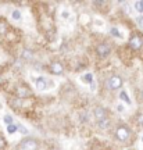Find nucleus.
<instances>
[{"instance_id":"nucleus-1","label":"nucleus","mask_w":143,"mask_h":150,"mask_svg":"<svg viewBox=\"0 0 143 150\" xmlns=\"http://www.w3.org/2000/svg\"><path fill=\"white\" fill-rule=\"evenodd\" d=\"M39 147V143H38L36 139L33 138H25L20 142V146H18V150H38Z\"/></svg>"},{"instance_id":"nucleus-2","label":"nucleus","mask_w":143,"mask_h":150,"mask_svg":"<svg viewBox=\"0 0 143 150\" xmlns=\"http://www.w3.org/2000/svg\"><path fill=\"white\" fill-rule=\"evenodd\" d=\"M122 86V78L118 76V75H114L110 79L107 81V88L111 89V91H115V89H120Z\"/></svg>"},{"instance_id":"nucleus-3","label":"nucleus","mask_w":143,"mask_h":150,"mask_svg":"<svg viewBox=\"0 0 143 150\" xmlns=\"http://www.w3.org/2000/svg\"><path fill=\"white\" fill-rule=\"evenodd\" d=\"M129 47L132 50H140L143 47V38L139 35H133L129 39Z\"/></svg>"},{"instance_id":"nucleus-4","label":"nucleus","mask_w":143,"mask_h":150,"mask_svg":"<svg viewBox=\"0 0 143 150\" xmlns=\"http://www.w3.org/2000/svg\"><path fill=\"white\" fill-rule=\"evenodd\" d=\"M128 136H129V129H128L127 127L121 125V127H118V128H117V131H115V138L120 140V142L127 140Z\"/></svg>"},{"instance_id":"nucleus-5","label":"nucleus","mask_w":143,"mask_h":150,"mask_svg":"<svg viewBox=\"0 0 143 150\" xmlns=\"http://www.w3.org/2000/svg\"><path fill=\"white\" fill-rule=\"evenodd\" d=\"M110 52H111V49H110V46L106 45V43H100V45L96 47V53L99 54L100 57H106V56H108Z\"/></svg>"},{"instance_id":"nucleus-6","label":"nucleus","mask_w":143,"mask_h":150,"mask_svg":"<svg viewBox=\"0 0 143 150\" xmlns=\"http://www.w3.org/2000/svg\"><path fill=\"white\" fill-rule=\"evenodd\" d=\"M50 71H52L53 74H56V75H60V74H63L64 67H63V64H61V63L54 61V63H52V64H50Z\"/></svg>"},{"instance_id":"nucleus-7","label":"nucleus","mask_w":143,"mask_h":150,"mask_svg":"<svg viewBox=\"0 0 143 150\" xmlns=\"http://www.w3.org/2000/svg\"><path fill=\"white\" fill-rule=\"evenodd\" d=\"M17 95L20 96V99H24V97H27L31 95V92L28 89L27 86H18V89H17Z\"/></svg>"},{"instance_id":"nucleus-8","label":"nucleus","mask_w":143,"mask_h":150,"mask_svg":"<svg viewBox=\"0 0 143 150\" xmlns=\"http://www.w3.org/2000/svg\"><path fill=\"white\" fill-rule=\"evenodd\" d=\"M95 115H96V118H97V121H100V120L107 118V112H106V110H104L103 107H97L95 110Z\"/></svg>"},{"instance_id":"nucleus-9","label":"nucleus","mask_w":143,"mask_h":150,"mask_svg":"<svg viewBox=\"0 0 143 150\" xmlns=\"http://www.w3.org/2000/svg\"><path fill=\"white\" fill-rule=\"evenodd\" d=\"M35 82H36V88H38V89H40V91L47 89V81L45 79V78H42V76H40V78H38Z\"/></svg>"},{"instance_id":"nucleus-10","label":"nucleus","mask_w":143,"mask_h":150,"mask_svg":"<svg viewBox=\"0 0 143 150\" xmlns=\"http://www.w3.org/2000/svg\"><path fill=\"white\" fill-rule=\"evenodd\" d=\"M7 28H8L7 22H6L4 20H0V35H4V33L7 32Z\"/></svg>"},{"instance_id":"nucleus-11","label":"nucleus","mask_w":143,"mask_h":150,"mask_svg":"<svg viewBox=\"0 0 143 150\" xmlns=\"http://www.w3.org/2000/svg\"><path fill=\"white\" fill-rule=\"evenodd\" d=\"M135 8H136L140 14H143V0H139V1L135 3Z\"/></svg>"},{"instance_id":"nucleus-12","label":"nucleus","mask_w":143,"mask_h":150,"mask_svg":"<svg viewBox=\"0 0 143 150\" xmlns=\"http://www.w3.org/2000/svg\"><path fill=\"white\" fill-rule=\"evenodd\" d=\"M97 124H99V127H100V128H106L107 125H108V118L100 120V121H97Z\"/></svg>"},{"instance_id":"nucleus-13","label":"nucleus","mask_w":143,"mask_h":150,"mask_svg":"<svg viewBox=\"0 0 143 150\" xmlns=\"http://www.w3.org/2000/svg\"><path fill=\"white\" fill-rule=\"evenodd\" d=\"M22 57H24V59H27V60L32 59V52L31 50H24V52H22Z\"/></svg>"},{"instance_id":"nucleus-14","label":"nucleus","mask_w":143,"mask_h":150,"mask_svg":"<svg viewBox=\"0 0 143 150\" xmlns=\"http://www.w3.org/2000/svg\"><path fill=\"white\" fill-rule=\"evenodd\" d=\"M121 99H122V100H124L125 103H128V104H131V99L128 97V95H127V93H125L124 91L121 92Z\"/></svg>"},{"instance_id":"nucleus-15","label":"nucleus","mask_w":143,"mask_h":150,"mask_svg":"<svg viewBox=\"0 0 143 150\" xmlns=\"http://www.w3.org/2000/svg\"><path fill=\"white\" fill-rule=\"evenodd\" d=\"M110 32H111L113 36H115V38H121V33L118 32V29H117V28H111V29H110Z\"/></svg>"},{"instance_id":"nucleus-16","label":"nucleus","mask_w":143,"mask_h":150,"mask_svg":"<svg viewBox=\"0 0 143 150\" xmlns=\"http://www.w3.org/2000/svg\"><path fill=\"white\" fill-rule=\"evenodd\" d=\"M7 131H8V134H14L17 131V127L13 125V124H11V125H7Z\"/></svg>"},{"instance_id":"nucleus-17","label":"nucleus","mask_w":143,"mask_h":150,"mask_svg":"<svg viewBox=\"0 0 143 150\" xmlns=\"http://www.w3.org/2000/svg\"><path fill=\"white\" fill-rule=\"evenodd\" d=\"M92 79H93V75L92 74H86L84 78H82V81L84 82H92Z\"/></svg>"},{"instance_id":"nucleus-18","label":"nucleus","mask_w":143,"mask_h":150,"mask_svg":"<svg viewBox=\"0 0 143 150\" xmlns=\"http://www.w3.org/2000/svg\"><path fill=\"white\" fill-rule=\"evenodd\" d=\"M13 18H14V20H20V18H21L20 11H18V10H14V11H13Z\"/></svg>"},{"instance_id":"nucleus-19","label":"nucleus","mask_w":143,"mask_h":150,"mask_svg":"<svg viewBox=\"0 0 143 150\" xmlns=\"http://www.w3.org/2000/svg\"><path fill=\"white\" fill-rule=\"evenodd\" d=\"M4 122L7 124V125H11V124H13V117H11V115H6V117H4Z\"/></svg>"},{"instance_id":"nucleus-20","label":"nucleus","mask_w":143,"mask_h":150,"mask_svg":"<svg viewBox=\"0 0 143 150\" xmlns=\"http://www.w3.org/2000/svg\"><path fill=\"white\" fill-rule=\"evenodd\" d=\"M6 147V140H4V138L0 135V150H3Z\"/></svg>"},{"instance_id":"nucleus-21","label":"nucleus","mask_w":143,"mask_h":150,"mask_svg":"<svg viewBox=\"0 0 143 150\" xmlns=\"http://www.w3.org/2000/svg\"><path fill=\"white\" fill-rule=\"evenodd\" d=\"M136 22H138V25L140 28H143V16H139L138 18H136Z\"/></svg>"},{"instance_id":"nucleus-22","label":"nucleus","mask_w":143,"mask_h":150,"mask_svg":"<svg viewBox=\"0 0 143 150\" xmlns=\"http://www.w3.org/2000/svg\"><path fill=\"white\" fill-rule=\"evenodd\" d=\"M11 104H13L14 107H18V106H21V100H20V99H16V102H13Z\"/></svg>"},{"instance_id":"nucleus-23","label":"nucleus","mask_w":143,"mask_h":150,"mask_svg":"<svg viewBox=\"0 0 143 150\" xmlns=\"http://www.w3.org/2000/svg\"><path fill=\"white\" fill-rule=\"evenodd\" d=\"M138 122H139V125H143V115H139Z\"/></svg>"},{"instance_id":"nucleus-24","label":"nucleus","mask_w":143,"mask_h":150,"mask_svg":"<svg viewBox=\"0 0 143 150\" xmlns=\"http://www.w3.org/2000/svg\"><path fill=\"white\" fill-rule=\"evenodd\" d=\"M117 110H118V111H124V107H122V106H118V107H117Z\"/></svg>"},{"instance_id":"nucleus-25","label":"nucleus","mask_w":143,"mask_h":150,"mask_svg":"<svg viewBox=\"0 0 143 150\" xmlns=\"http://www.w3.org/2000/svg\"><path fill=\"white\" fill-rule=\"evenodd\" d=\"M3 82H4V81H3V78H1V76H0V85H1V83H3Z\"/></svg>"},{"instance_id":"nucleus-26","label":"nucleus","mask_w":143,"mask_h":150,"mask_svg":"<svg viewBox=\"0 0 143 150\" xmlns=\"http://www.w3.org/2000/svg\"><path fill=\"white\" fill-rule=\"evenodd\" d=\"M142 96H143V89H142Z\"/></svg>"},{"instance_id":"nucleus-27","label":"nucleus","mask_w":143,"mask_h":150,"mask_svg":"<svg viewBox=\"0 0 143 150\" xmlns=\"http://www.w3.org/2000/svg\"><path fill=\"white\" fill-rule=\"evenodd\" d=\"M142 140H143V138H142Z\"/></svg>"}]
</instances>
